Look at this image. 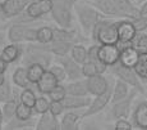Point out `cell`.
I'll list each match as a JSON object with an SVG mask.
<instances>
[{"label":"cell","instance_id":"74e56055","mask_svg":"<svg viewBox=\"0 0 147 130\" xmlns=\"http://www.w3.org/2000/svg\"><path fill=\"white\" fill-rule=\"evenodd\" d=\"M33 108L30 106H27V104L22 103V102H19L18 106H17V111H16V117L21 118V120H30V118H32L33 116Z\"/></svg>","mask_w":147,"mask_h":130},{"label":"cell","instance_id":"d590c367","mask_svg":"<svg viewBox=\"0 0 147 130\" xmlns=\"http://www.w3.org/2000/svg\"><path fill=\"white\" fill-rule=\"evenodd\" d=\"M134 70L141 80L147 81V54H140V59L134 66Z\"/></svg>","mask_w":147,"mask_h":130},{"label":"cell","instance_id":"603a6c76","mask_svg":"<svg viewBox=\"0 0 147 130\" xmlns=\"http://www.w3.org/2000/svg\"><path fill=\"white\" fill-rule=\"evenodd\" d=\"M22 53H23V47H21V44L10 43L3 48L0 55H1L8 63H14V62H17L22 57Z\"/></svg>","mask_w":147,"mask_h":130},{"label":"cell","instance_id":"8992f818","mask_svg":"<svg viewBox=\"0 0 147 130\" xmlns=\"http://www.w3.org/2000/svg\"><path fill=\"white\" fill-rule=\"evenodd\" d=\"M109 68L117 79H120V80L125 81V83L129 84L132 88L137 89L141 94H145L146 93V88L143 85V81L141 80V77L137 75L134 67L124 66V64H121L120 62H118V63L110 66Z\"/></svg>","mask_w":147,"mask_h":130},{"label":"cell","instance_id":"f35d334b","mask_svg":"<svg viewBox=\"0 0 147 130\" xmlns=\"http://www.w3.org/2000/svg\"><path fill=\"white\" fill-rule=\"evenodd\" d=\"M47 70H49V71L51 72L56 79H58V81H59L60 84H63L64 81H67V80H68V76H67L65 68H64V67L61 66L60 63H58V62H56L55 64H51V66H50Z\"/></svg>","mask_w":147,"mask_h":130},{"label":"cell","instance_id":"f1b7e54d","mask_svg":"<svg viewBox=\"0 0 147 130\" xmlns=\"http://www.w3.org/2000/svg\"><path fill=\"white\" fill-rule=\"evenodd\" d=\"M36 122L37 120H33V118H30V120H21L18 117H12L9 121H7V125H5V129L9 130H22V129H30V128H36Z\"/></svg>","mask_w":147,"mask_h":130},{"label":"cell","instance_id":"b9f144b4","mask_svg":"<svg viewBox=\"0 0 147 130\" xmlns=\"http://www.w3.org/2000/svg\"><path fill=\"white\" fill-rule=\"evenodd\" d=\"M12 95H13V88L10 85V81L7 79L4 84L0 85V102L4 103V102L9 101L12 98Z\"/></svg>","mask_w":147,"mask_h":130},{"label":"cell","instance_id":"bcb514c9","mask_svg":"<svg viewBox=\"0 0 147 130\" xmlns=\"http://www.w3.org/2000/svg\"><path fill=\"white\" fill-rule=\"evenodd\" d=\"M5 35H4V32H3V31H0V47H1V45H4L5 44Z\"/></svg>","mask_w":147,"mask_h":130},{"label":"cell","instance_id":"484cf974","mask_svg":"<svg viewBox=\"0 0 147 130\" xmlns=\"http://www.w3.org/2000/svg\"><path fill=\"white\" fill-rule=\"evenodd\" d=\"M67 94L70 95H80V97H86L88 95V88H87V80L80 79V80H73L65 85Z\"/></svg>","mask_w":147,"mask_h":130},{"label":"cell","instance_id":"83f0119b","mask_svg":"<svg viewBox=\"0 0 147 130\" xmlns=\"http://www.w3.org/2000/svg\"><path fill=\"white\" fill-rule=\"evenodd\" d=\"M12 81L14 84V86L19 88V89H24V88L28 86H35L30 83L27 76V68L23 66H19L14 70L13 75H12Z\"/></svg>","mask_w":147,"mask_h":130},{"label":"cell","instance_id":"d6986e66","mask_svg":"<svg viewBox=\"0 0 147 130\" xmlns=\"http://www.w3.org/2000/svg\"><path fill=\"white\" fill-rule=\"evenodd\" d=\"M92 99H90L88 95L86 97H80V95H70L67 94V97L63 101V106L65 111H72V109H83L90 106Z\"/></svg>","mask_w":147,"mask_h":130},{"label":"cell","instance_id":"2e32d148","mask_svg":"<svg viewBox=\"0 0 147 130\" xmlns=\"http://www.w3.org/2000/svg\"><path fill=\"white\" fill-rule=\"evenodd\" d=\"M117 10L119 12L121 18L125 19H136L140 13V8L132 0H114Z\"/></svg>","mask_w":147,"mask_h":130},{"label":"cell","instance_id":"cb8c5ba5","mask_svg":"<svg viewBox=\"0 0 147 130\" xmlns=\"http://www.w3.org/2000/svg\"><path fill=\"white\" fill-rule=\"evenodd\" d=\"M132 86L129 84H127L125 81L117 79L115 83L113 84V94H111V103H115L118 101H121L131 93ZM110 103V104H111Z\"/></svg>","mask_w":147,"mask_h":130},{"label":"cell","instance_id":"4316f807","mask_svg":"<svg viewBox=\"0 0 147 130\" xmlns=\"http://www.w3.org/2000/svg\"><path fill=\"white\" fill-rule=\"evenodd\" d=\"M54 29V39L55 41H76V39L80 38V34L76 30L65 29V27H53Z\"/></svg>","mask_w":147,"mask_h":130},{"label":"cell","instance_id":"ab89813d","mask_svg":"<svg viewBox=\"0 0 147 130\" xmlns=\"http://www.w3.org/2000/svg\"><path fill=\"white\" fill-rule=\"evenodd\" d=\"M47 97H49L50 101H59L61 102L64 99V98L67 97V89L64 85H61V84H58L51 92L47 94Z\"/></svg>","mask_w":147,"mask_h":130},{"label":"cell","instance_id":"60d3db41","mask_svg":"<svg viewBox=\"0 0 147 130\" xmlns=\"http://www.w3.org/2000/svg\"><path fill=\"white\" fill-rule=\"evenodd\" d=\"M82 72H83L84 77H91V76H95V75H97V73H101L100 70H98V67H97V64L94 63V62H91V61H88V59L82 64Z\"/></svg>","mask_w":147,"mask_h":130},{"label":"cell","instance_id":"ac0fdd59","mask_svg":"<svg viewBox=\"0 0 147 130\" xmlns=\"http://www.w3.org/2000/svg\"><path fill=\"white\" fill-rule=\"evenodd\" d=\"M37 130H59L60 129V121H59L58 116L53 115L50 111H46L40 115L37 122H36V128Z\"/></svg>","mask_w":147,"mask_h":130},{"label":"cell","instance_id":"836d02e7","mask_svg":"<svg viewBox=\"0 0 147 130\" xmlns=\"http://www.w3.org/2000/svg\"><path fill=\"white\" fill-rule=\"evenodd\" d=\"M36 88L35 86H28V88H24V89L21 90V94H19V99H21L22 103L27 104L30 107H33L36 102Z\"/></svg>","mask_w":147,"mask_h":130},{"label":"cell","instance_id":"5bb4252c","mask_svg":"<svg viewBox=\"0 0 147 130\" xmlns=\"http://www.w3.org/2000/svg\"><path fill=\"white\" fill-rule=\"evenodd\" d=\"M131 121L133 124V128L147 130V101H140L134 106L133 111H132Z\"/></svg>","mask_w":147,"mask_h":130},{"label":"cell","instance_id":"8fae6325","mask_svg":"<svg viewBox=\"0 0 147 130\" xmlns=\"http://www.w3.org/2000/svg\"><path fill=\"white\" fill-rule=\"evenodd\" d=\"M137 32L138 31L136 29L132 19H125V18L119 19V23H118V38H119V43H118V45L120 48L124 47V45H129L136 38Z\"/></svg>","mask_w":147,"mask_h":130},{"label":"cell","instance_id":"d4e9b609","mask_svg":"<svg viewBox=\"0 0 147 130\" xmlns=\"http://www.w3.org/2000/svg\"><path fill=\"white\" fill-rule=\"evenodd\" d=\"M92 4L106 17H113V18H120L119 12L117 10L114 4V0H92Z\"/></svg>","mask_w":147,"mask_h":130},{"label":"cell","instance_id":"5b68a950","mask_svg":"<svg viewBox=\"0 0 147 130\" xmlns=\"http://www.w3.org/2000/svg\"><path fill=\"white\" fill-rule=\"evenodd\" d=\"M53 0H31L23 13L16 17V23H26L33 22L51 13Z\"/></svg>","mask_w":147,"mask_h":130},{"label":"cell","instance_id":"4fadbf2b","mask_svg":"<svg viewBox=\"0 0 147 130\" xmlns=\"http://www.w3.org/2000/svg\"><path fill=\"white\" fill-rule=\"evenodd\" d=\"M98 57L101 62L107 67L118 63L120 57V47L118 44H105L98 45Z\"/></svg>","mask_w":147,"mask_h":130},{"label":"cell","instance_id":"f6af8a7d","mask_svg":"<svg viewBox=\"0 0 147 130\" xmlns=\"http://www.w3.org/2000/svg\"><path fill=\"white\" fill-rule=\"evenodd\" d=\"M8 62L5 61L4 58L0 55V72H7V70H8Z\"/></svg>","mask_w":147,"mask_h":130},{"label":"cell","instance_id":"c3c4849f","mask_svg":"<svg viewBox=\"0 0 147 130\" xmlns=\"http://www.w3.org/2000/svg\"><path fill=\"white\" fill-rule=\"evenodd\" d=\"M4 121V118H3V112H1V108H0V125H1V122ZM1 128V126H0Z\"/></svg>","mask_w":147,"mask_h":130},{"label":"cell","instance_id":"7c38bea8","mask_svg":"<svg viewBox=\"0 0 147 130\" xmlns=\"http://www.w3.org/2000/svg\"><path fill=\"white\" fill-rule=\"evenodd\" d=\"M56 62L60 63L61 66L65 68L68 80H80V79H84L83 72H82V64H80L77 61L72 58V55H60V57H55Z\"/></svg>","mask_w":147,"mask_h":130},{"label":"cell","instance_id":"4dcf8cb0","mask_svg":"<svg viewBox=\"0 0 147 130\" xmlns=\"http://www.w3.org/2000/svg\"><path fill=\"white\" fill-rule=\"evenodd\" d=\"M54 39V29L49 26H41L36 31V43L49 44Z\"/></svg>","mask_w":147,"mask_h":130},{"label":"cell","instance_id":"6da1fadb","mask_svg":"<svg viewBox=\"0 0 147 130\" xmlns=\"http://www.w3.org/2000/svg\"><path fill=\"white\" fill-rule=\"evenodd\" d=\"M74 13L77 16V19L80 22V26L84 35H91L96 23L100 19L106 17L92 3H88L86 0H80V1L76 3Z\"/></svg>","mask_w":147,"mask_h":130},{"label":"cell","instance_id":"8d00e7d4","mask_svg":"<svg viewBox=\"0 0 147 130\" xmlns=\"http://www.w3.org/2000/svg\"><path fill=\"white\" fill-rule=\"evenodd\" d=\"M49 106H50V99L49 97H45V95H41V97H37L36 98V102L33 104V112L36 115H41L44 112L49 111Z\"/></svg>","mask_w":147,"mask_h":130},{"label":"cell","instance_id":"681fc988","mask_svg":"<svg viewBox=\"0 0 147 130\" xmlns=\"http://www.w3.org/2000/svg\"><path fill=\"white\" fill-rule=\"evenodd\" d=\"M136 1H137V3H141V4H142V3L145 1V0H136Z\"/></svg>","mask_w":147,"mask_h":130},{"label":"cell","instance_id":"ee69618b","mask_svg":"<svg viewBox=\"0 0 147 130\" xmlns=\"http://www.w3.org/2000/svg\"><path fill=\"white\" fill-rule=\"evenodd\" d=\"M49 111L51 112L53 115L55 116H60L63 115V112L65 111V108H64L63 106V102H59V101H50V106H49Z\"/></svg>","mask_w":147,"mask_h":130},{"label":"cell","instance_id":"30bf717a","mask_svg":"<svg viewBox=\"0 0 147 130\" xmlns=\"http://www.w3.org/2000/svg\"><path fill=\"white\" fill-rule=\"evenodd\" d=\"M31 0H3L0 1V13L5 19H12L24 12Z\"/></svg>","mask_w":147,"mask_h":130},{"label":"cell","instance_id":"7bdbcfd3","mask_svg":"<svg viewBox=\"0 0 147 130\" xmlns=\"http://www.w3.org/2000/svg\"><path fill=\"white\" fill-rule=\"evenodd\" d=\"M114 129L115 130H132L133 124L129 118H118L114 121Z\"/></svg>","mask_w":147,"mask_h":130},{"label":"cell","instance_id":"e0dca14e","mask_svg":"<svg viewBox=\"0 0 147 130\" xmlns=\"http://www.w3.org/2000/svg\"><path fill=\"white\" fill-rule=\"evenodd\" d=\"M58 84H60L58 81V79H56L49 70H46V71L44 72V75L41 76V79L36 83L35 88H36V90H37V93H40L41 95H47Z\"/></svg>","mask_w":147,"mask_h":130},{"label":"cell","instance_id":"9a60e30c","mask_svg":"<svg viewBox=\"0 0 147 130\" xmlns=\"http://www.w3.org/2000/svg\"><path fill=\"white\" fill-rule=\"evenodd\" d=\"M86 80L90 95H94V97L106 92L107 88L111 85V83L104 76V73H97V75L91 76V77H86Z\"/></svg>","mask_w":147,"mask_h":130},{"label":"cell","instance_id":"7dc6e473","mask_svg":"<svg viewBox=\"0 0 147 130\" xmlns=\"http://www.w3.org/2000/svg\"><path fill=\"white\" fill-rule=\"evenodd\" d=\"M7 79L8 77L5 76V72H0V85H1V84H4Z\"/></svg>","mask_w":147,"mask_h":130},{"label":"cell","instance_id":"3957f363","mask_svg":"<svg viewBox=\"0 0 147 130\" xmlns=\"http://www.w3.org/2000/svg\"><path fill=\"white\" fill-rule=\"evenodd\" d=\"M54 57L55 55L50 53L44 48V45L40 43H27V45L23 48V53H22V63L24 66L32 63H40L45 68H49L51 66Z\"/></svg>","mask_w":147,"mask_h":130},{"label":"cell","instance_id":"7402d4cb","mask_svg":"<svg viewBox=\"0 0 147 130\" xmlns=\"http://www.w3.org/2000/svg\"><path fill=\"white\" fill-rule=\"evenodd\" d=\"M138 59H140V53L129 45H124L120 48V57H119V62L124 66L128 67H134L137 64Z\"/></svg>","mask_w":147,"mask_h":130},{"label":"cell","instance_id":"f546056e","mask_svg":"<svg viewBox=\"0 0 147 130\" xmlns=\"http://www.w3.org/2000/svg\"><path fill=\"white\" fill-rule=\"evenodd\" d=\"M26 68H27L28 80H30V83L32 84V85H36V83L40 80L41 76L44 75V72L46 71V68H45V67L42 66V64H40V63L28 64Z\"/></svg>","mask_w":147,"mask_h":130},{"label":"cell","instance_id":"52a82bcc","mask_svg":"<svg viewBox=\"0 0 147 130\" xmlns=\"http://www.w3.org/2000/svg\"><path fill=\"white\" fill-rule=\"evenodd\" d=\"M37 29L27 26L26 23H14L8 29V40L10 43H36Z\"/></svg>","mask_w":147,"mask_h":130},{"label":"cell","instance_id":"e575fe53","mask_svg":"<svg viewBox=\"0 0 147 130\" xmlns=\"http://www.w3.org/2000/svg\"><path fill=\"white\" fill-rule=\"evenodd\" d=\"M87 48L84 47L83 44H74L72 48V50H70V55H72V58L74 59V61H77L80 64H83L84 62L87 61Z\"/></svg>","mask_w":147,"mask_h":130},{"label":"cell","instance_id":"1f68e13d","mask_svg":"<svg viewBox=\"0 0 147 130\" xmlns=\"http://www.w3.org/2000/svg\"><path fill=\"white\" fill-rule=\"evenodd\" d=\"M133 23H134L138 32L145 31L147 29V0H145V1L141 4L138 17L136 19H133Z\"/></svg>","mask_w":147,"mask_h":130},{"label":"cell","instance_id":"44dd1931","mask_svg":"<svg viewBox=\"0 0 147 130\" xmlns=\"http://www.w3.org/2000/svg\"><path fill=\"white\" fill-rule=\"evenodd\" d=\"M74 41H55L53 40L49 44H42L46 50H49L50 53H53L55 57H60V55H68L70 54Z\"/></svg>","mask_w":147,"mask_h":130},{"label":"cell","instance_id":"d6a6232c","mask_svg":"<svg viewBox=\"0 0 147 130\" xmlns=\"http://www.w3.org/2000/svg\"><path fill=\"white\" fill-rule=\"evenodd\" d=\"M131 45L140 54H147V34H145L143 31L137 32V35L131 43Z\"/></svg>","mask_w":147,"mask_h":130},{"label":"cell","instance_id":"9c48e42d","mask_svg":"<svg viewBox=\"0 0 147 130\" xmlns=\"http://www.w3.org/2000/svg\"><path fill=\"white\" fill-rule=\"evenodd\" d=\"M111 94H113V84L107 88L106 92L101 93L98 95H95V98L91 101L90 106L87 107L86 111L82 112V117H92V116L100 114L101 111L106 108L110 103H111Z\"/></svg>","mask_w":147,"mask_h":130},{"label":"cell","instance_id":"277c9868","mask_svg":"<svg viewBox=\"0 0 147 130\" xmlns=\"http://www.w3.org/2000/svg\"><path fill=\"white\" fill-rule=\"evenodd\" d=\"M80 0H53L51 17L55 23L60 27L70 29L73 23L74 5Z\"/></svg>","mask_w":147,"mask_h":130},{"label":"cell","instance_id":"ffe728a7","mask_svg":"<svg viewBox=\"0 0 147 130\" xmlns=\"http://www.w3.org/2000/svg\"><path fill=\"white\" fill-rule=\"evenodd\" d=\"M82 114L78 112V109H72L63 115L60 120V129L61 130H76L80 128L82 120Z\"/></svg>","mask_w":147,"mask_h":130},{"label":"cell","instance_id":"7a4b0ae2","mask_svg":"<svg viewBox=\"0 0 147 130\" xmlns=\"http://www.w3.org/2000/svg\"><path fill=\"white\" fill-rule=\"evenodd\" d=\"M107 18L109 17L100 19L96 23L95 29L91 34L92 40L96 41L98 45L119 43V38H118V23H119L120 18L117 19V21H110Z\"/></svg>","mask_w":147,"mask_h":130},{"label":"cell","instance_id":"ba28073f","mask_svg":"<svg viewBox=\"0 0 147 130\" xmlns=\"http://www.w3.org/2000/svg\"><path fill=\"white\" fill-rule=\"evenodd\" d=\"M138 90L132 88L131 93L127 95L124 99L118 101L115 103H111V108H110V116L109 118L110 120H118V118H128L129 115H131V108H132V104L134 102V98L137 97L138 94Z\"/></svg>","mask_w":147,"mask_h":130}]
</instances>
